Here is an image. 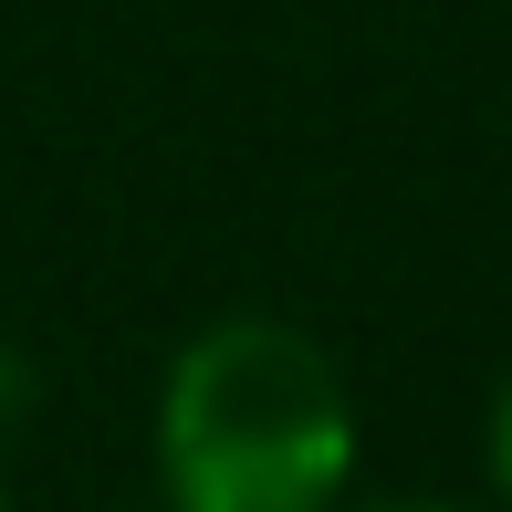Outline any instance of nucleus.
<instances>
[{"mask_svg": "<svg viewBox=\"0 0 512 512\" xmlns=\"http://www.w3.org/2000/svg\"><path fill=\"white\" fill-rule=\"evenodd\" d=\"M356 492V387L304 324L220 314L157 377V512H335Z\"/></svg>", "mask_w": 512, "mask_h": 512, "instance_id": "obj_1", "label": "nucleus"}, {"mask_svg": "<svg viewBox=\"0 0 512 512\" xmlns=\"http://www.w3.org/2000/svg\"><path fill=\"white\" fill-rule=\"evenodd\" d=\"M481 460H492V492L512 512V377H502V398H492V429H481Z\"/></svg>", "mask_w": 512, "mask_h": 512, "instance_id": "obj_2", "label": "nucleus"}, {"mask_svg": "<svg viewBox=\"0 0 512 512\" xmlns=\"http://www.w3.org/2000/svg\"><path fill=\"white\" fill-rule=\"evenodd\" d=\"M335 512H471V502H335Z\"/></svg>", "mask_w": 512, "mask_h": 512, "instance_id": "obj_3", "label": "nucleus"}, {"mask_svg": "<svg viewBox=\"0 0 512 512\" xmlns=\"http://www.w3.org/2000/svg\"><path fill=\"white\" fill-rule=\"evenodd\" d=\"M0 512H11V481H0Z\"/></svg>", "mask_w": 512, "mask_h": 512, "instance_id": "obj_4", "label": "nucleus"}]
</instances>
